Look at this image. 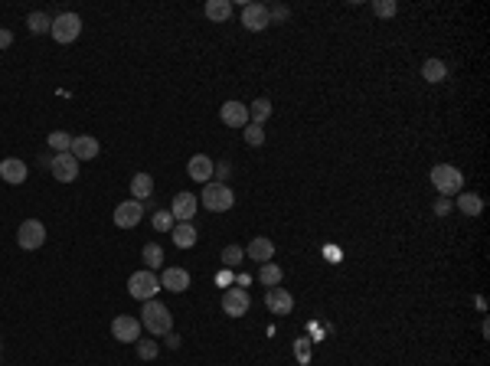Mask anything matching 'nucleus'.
I'll list each match as a JSON object with an SVG mask.
<instances>
[{"label": "nucleus", "mask_w": 490, "mask_h": 366, "mask_svg": "<svg viewBox=\"0 0 490 366\" xmlns=\"http://www.w3.org/2000/svg\"><path fill=\"white\" fill-rule=\"evenodd\" d=\"M174 216H170V210H157V213H154V229H157V232H170V229H174Z\"/></svg>", "instance_id": "nucleus-33"}, {"label": "nucleus", "mask_w": 490, "mask_h": 366, "mask_svg": "<svg viewBox=\"0 0 490 366\" xmlns=\"http://www.w3.org/2000/svg\"><path fill=\"white\" fill-rule=\"evenodd\" d=\"M154 193V180H151V174H134L131 177V200H147Z\"/></svg>", "instance_id": "nucleus-22"}, {"label": "nucleus", "mask_w": 490, "mask_h": 366, "mask_svg": "<svg viewBox=\"0 0 490 366\" xmlns=\"http://www.w3.org/2000/svg\"><path fill=\"white\" fill-rule=\"evenodd\" d=\"M396 10H399L396 0H373V13L376 17H396Z\"/></svg>", "instance_id": "nucleus-34"}, {"label": "nucleus", "mask_w": 490, "mask_h": 366, "mask_svg": "<svg viewBox=\"0 0 490 366\" xmlns=\"http://www.w3.org/2000/svg\"><path fill=\"white\" fill-rule=\"evenodd\" d=\"M26 26H30V33H37V37H43V33H50L52 30V17L43 10H33L30 17H26Z\"/></svg>", "instance_id": "nucleus-26"}, {"label": "nucleus", "mask_w": 490, "mask_h": 366, "mask_svg": "<svg viewBox=\"0 0 490 366\" xmlns=\"http://www.w3.org/2000/svg\"><path fill=\"white\" fill-rule=\"evenodd\" d=\"M0 347H3V340H0Z\"/></svg>", "instance_id": "nucleus-41"}, {"label": "nucleus", "mask_w": 490, "mask_h": 366, "mask_svg": "<svg viewBox=\"0 0 490 366\" xmlns=\"http://www.w3.org/2000/svg\"><path fill=\"white\" fill-rule=\"evenodd\" d=\"M10 43H13V33L7 30V26H0V50H7Z\"/></svg>", "instance_id": "nucleus-36"}, {"label": "nucleus", "mask_w": 490, "mask_h": 366, "mask_svg": "<svg viewBox=\"0 0 490 366\" xmlns=\"http://www.w3.org/2000/svg\"><path fill=\"white\" fill-rule=\"evenodd\" d=\"M141 258H144V265L154 272V268L163 265V249L157 245V242H147V245H144V252H141Z\"/></svg>", "instance_id": "nucleus-28"}, {"label": "nucleus", "mask_w": 490, "mask_h": 366, "mask_svg": "<svg viewBox=\"0 0 490 366\" xmlns=\"http://www.w3.org/2000/svg\"><path fill=\"white\" fill-rule=\"evenodd\" d=\"M213 170H216L213 157H206V154H193L187 164L190 180H196V183H213Z\"/></svg>", "instance_id": "nucleus-14"}, {"label": "nucleus", "mask_w": 490, "mask_h": 366, "mask_svg": "<svg viewBox=\"0 0 490 366\" xmlns=\"http://www.w3.org/2000/svg\"><path fill=\"white\" fill-rule=\"evenodd\" d=\"M265 307H268L272 314L285 317V314H291V307H294V298L288 294V288H268V294H265Z\"/></svg>", "instance_id": "nucleus-15"}, {"label": "nucleus", "mask_w": 490, "mask_h": 366, "mask_svg": "<svg viewBox=\"0 0 490 366\" xmlns=\"http://www.w3.org/2000/svg\"><path fill=\"white\" fill-rule=\"evenodd\" d=\"M213 174H219V177L226 180V177H229V164H219V167H216V170H213Z\"/></svg>", "instance_id": "nucleus-38"}, {"label": "nucleus", "mask_w": 490, "mask_h": 366, "mask_svg": "<svg viewBox=\"0 0 490 366\" xmlns=\"http://www.w3.org/2000/svg\"><path fill=\"white\" fill-rule=\"evenodd\" d=\"M458 210L465 216H480L484 213V200L478 193H458Z\"/></svg>", "instance_id": "nucleus-25"}, {"label": "nucleus", "mask_w": 490, "mask_h": 366, "mask_svg": "<svg viewBox=\"0 0 490 366\" xmlns=\"http://www.w3.org/2000/svg\"><path fill=\"white\" fill-rule=\"evenodd\" d=\"M52 39L56 43H63V46H69V43H76L79 33H82V20H79V13H59V17H52Z\"/></svg>", "instance_id": "nucleus-5"}, {"label": "nucleus", "mask_w": 490, "mask_h": 366, "mask_svg": "<svg viewBox=\"0 0 490 366\" xmlns=\"http://www.w3.org/2000/svg\"><path fill=\"white\" fill-rule=\"evenodd\" d=\"M50 167H52V177L59 180V183H72L79 177V161L72 154H56Z\"/></svg>", "instance_id": "nucleus-13"}, {"label": "nucleus", "mask_w": 490, "mask_h": 366, "mask_svg": "<svg viewBox=\"0 0 490 366\" xmlns=\"http://www.w3.org/2000/svg\"><path fill=\"white\" fill-rule=\"evenodd\" d=\"M134 347H138L141 360H157V354H161V343L157 340H138Z\"/></svg>", "instance_id": "nucleus-32"}, {"label": "nucleus", "mask_w": 490, "mask_h": 366, "mask_svg": "<svg viewBox=\"0 0 490 366\" xmlns=\"http://www.w3.org/2000/svg\"><path fill=\"white\" fill-rule=\"evenodd\" d=\"M242 138H245L249 148H262L265 144V128L262 125H245L242 128Z\"/></svg>", "instance_id": "nucleus-29"}, {"label": "nucleus", "mask_w": 490, "mask_h": 366, "mask_svg": "<svg viewBox=\"0 0 490 366\" xmlns=\"http://www.w3.org/2000/svg\"><path fill=\"white\" fill-rule=\"evenodd\" d=\"M245 255H249L252 262H258V265H265V262H272V255H275V242L265 239V236H255V239L249 242V249H245Z\"/></svg>", "instance_id": "nucleus-19"}, {"label": "nucleus", "mask_w": 490, "mask_h": 366, "mask_svg": "<svg viewBox=\"0 0 490 366\" xmlns=\"http://www.w3.org/2000/svg\"><path fill=\"white\" fill-rule=\"evenodd\" d=\"M298 356H301V360H307V343H298Z\"/></svg>", "instance_id": "nucleus-40"}, {"label": "nucleus", "mask_w": 490, "mask_h": 366, "mask_svg": "<svg viewBox=\"0 0 490 366\" xmlns=\"http://www.w3.org/2000/svg\"><path fill=\"white\" fill-rule=\"evenodd\" d=\"M127 291L138 301H151V298H157V291H161V281H157V275H154L151 268H144V272H134V275L127 278Z\"/></svg>", "instance_id": "nucleus-4"}, {"label": "nucleus", "mask_w": 490, "mask_h": 366, "mask_svg": "<svg viewBox=\"0 0 490 366\" xmlns=\"http://www.w3.org/2000/svg\"><path fill=\"white\" fill-rule=\"evenodd\" d=\"M431 187L438 190L441 196H454V193H461V187H465V174L451 164H435L431 167Z\"/></svg>", "instance_id": "nucleus-2"}, {"label": "nucleus", "mask_w": 490, "mask_h": 366, "mask_svg": "<svg viewBox=\"0 0 490 366\" xmlns=\"http://www.w3.org/2000/svg\"><path fill=\"white\" fill-rule=\"evenodd\" d=\"M46 242V226L39 223V219H26V223H20V229H17V245L23 249V252H33V249H39Z\"/></svg>", "instance_id": "nucleus-6"}, {"label": "nucleus", "mask_w": 490, "mask_h": 366, "mask_svg": "<svg viewBox=\"0 0 490 366\" xmlns=\"http://www.w3.org/2000/svg\"><path fill=\"white\" fill-rule=\"evenodd\" d=\"M200 203L210 213H226V210H232V203H236V193H232L226 183H206Z\"/></svg>", "instance_id": "nucleus-3"}, {"label": "nucleus", "mask_w": 490, "mask_h": 366, "mask_svg": "<svg viewBox=\"0 0 490 366\" xmlns=\"http://www.w3.org/2000/svg\"><path fill=\"white\" fill-rule=\"evenodd\" d=\"M219 258H223V265H226V268H236L242 258H245V249H239V245H226Z\"/></svg>", "instance_id": "nucleus-31"}, {"label": "nucleus", "mask_w": 490, "mask_h": 366, "mask_svg": "<svg viewBox=\"0 0 490 366\" xmlns=\"http://www.w3.org/2000/svg\"><path fill=\"white\" fill-rule=\"evenodd\" d=\"M161 288H167V291H187L190 288V272L187 268H176V265H170V268H163V275H161Z\"/></svg>", "instance_id": "nucleus-18"}, {"label": "nucleus", "mask_w": 490, "mask_h": 366, "mask_svg": "<svg viewBox=\"0 0 490 366\" xmlns=\"http://www.w3.org/2000/svg\"><path fill=\"white\" fill-rule=\"evenodd\" d=\"M141 327H147L154 337H167V334L174 330V314H170V307L161 304L157 298L144 301V307H141Z\"/></svg>", "instance_id": "nucleus-1"}, {"label": "nucleus", "mask_w": 490, "mask_h": 366, "mask_svg": "<svg viewBox=\"0 0 490 366\" xmlns=\"http://www.w3.org/2000/svg\"><path fill=\"white\" fill-rule=\"evenodd\" d=\"M196 206H200V196H193V193H176L174 203H170V216H174L176 223H193V216H196Z\"/></svg>", "instance_id": "nucleus-11"}, {"label": "nucleus", "mask_w": 490, "mask_h": 366, "mask_svg": "<svg viewBox=\"0 0 490 366\" xmlns=\"http://www.w3.org/2000/svg\"><path fill=\"white\" fill-rule=\"evenodd\" d=\"M422 79L431 82V85L445 82V79H448V65H445V59H425V63H422Z\"/></svg>", "instance_id": "nucleus-21"}, {"label": "nucleus", "mask_w": 490, "mask_h": 366, "mask_svg": "<svg viewBox=\"0 0 490 366\" xmlns=\"http://www.w3.org/2000/svg\"><path fill=\"white\" fill-rule=\"evenodd\" d=\"M144 219V203L138 200H125L114 206V226L118 229H134Z\"/></svg>", "instance_id": "nucleus-8"}, {"label": "nucleus", "mask_w": 490, "mask_h": 366, "mask_svg": "<svg viewBox=\"0 0 490 366\" xmlns=\"http://www.w3.org/2000/svg\"><path fill=\"white\" fill-rule=\"evenodd\" d=\"M69 154L76 157L79 164H82V161H95V157H99V138H92V134H79V138H72Z\"/></svg>", "instance_id": "nucleus-17"}, {"label": "nucleus", "mask_w": 490, "mask_h": 366, "mask_svg": "<svg viewBox=\"0 0 490 366\" xmlns=\"http://www.w3.org/2000/svg\"><path fill=\"white\" fill-rule=\"evenodd\" d=\"M268 17H278V20H285V17H288V7L275 3V7H268Z\"/></svg>", "instance_id": "nucleus-37"}, {"label": "nucleus", "mask_w": 490, "mask_h": 366, "mask_svg": "<svg viewBox=\"0 0 490 366\" xmlns=\"http://www.w3.org/2000/svg\"><path fill=\"white\" fill-rule=\"evenodd\" d=\"M167 347H174L176 350V347H180V337H176V334H167Z\"/></svg>", "instance_id": "nucleus-39"}, {"label": "nucleus", "mask_w": 490, "mask_h": 366, "mask_svg": "<svg viewBox=\"0 0 490 366\" xmlns=\"http://www.w3.org/2000/svg\"><path fill=\"white\" fill-rule=\"evenodd\" d=\"M50 148L56 154H69V148H72V134H65V131H52V134H50Z\"/></svg>", "instance_id": "nucleus-30"}, {"label": "nucleus", "mask_w": 490, "mask_h": 366, "mask_svg": "<svg viewBox=\"0 0 490 366\" xmlns=\"http://www.w3.org/2000/svg\"><path fill=\"white\" fill-rule=\"evenodd\" d=\"M258 281H262L265 288H278V285H281V268H278L275 262L258 265Z\"/></svg>", "instance_id": "nucleus-27"}, {"label": "nucleus", "mask_w": 490, "mask_h": 366, "mask_svg": "<svg viewBox=\"0 0 490 366\" xmlns=\"http://www.w3.org/2000/svg\"><path fill=\"white\" fill-rule=\"evenodd\" d=\"M249 291L245 288H229L226 294H223V311H226L229 317H242V314H249Z\"/></svg>", "instance_id": "nucleus-12"}, {"label": "nucleus", "mask_w": 490, "mask_h": 366, "mask_svg": "<svg viewBox=\"0 0 490 366\" xmlns=\"http://www.w3.org/2000/svg\"><path fill=\"white\" fill-rule=\"evenodd\" d=\"M272 118V101L268 99H255L249 105V125H265Z\"/></svg>", "instance_id": "nucleus-23"}, {"label": "nucleus", "mask_w": 490, "mask_h": 366, "mask_svg": "<svg viewBox=\"0 0 490 366\" xmlns=\"http://www.w3.org/2000/svg\"><path fill=\"white\" fill-rule=\"evenodd\" d=\"M203 10H206V17H210V20L223 23V20H229V17H232V3H229V0H206V7H203Z\"/></svg>", "instance_id": "nucleus-24"}, {"label": "nucleus", "mask_w": 490, "mask_h": 366, "mask_svg": "<svg viewBox=\"0 0 490 366\" xmlns=\"http://www.w3.org/2000/svg\"><path fill=\"white\" fill-rule=\"evenodd\" d=\"M170 236H174V245H176V249H193L200 232H196V226H193V223H174Z\"/></svg>", "instance_id": "nucleus-20"}, {"label": "nucleus", "mask_w": 490, "mask_h": 366, "mask_svg": "<svg viewBox=\"0 0 490 366\" xmlns=\"http://www.w3.org/2000/svg\"><path fill=\"white\" fill-rule=\"evenodd\" d=\"M219 118H223V125L242 131V128L249 125V105H245V101L229 99V101H223V108H219Z\"/></svg>", "instance_id": "nucleus-9"}, {"label": "nucleus", "mask_w": 490, "mask_h": 366, "mask_svg": "<svg viewBox=\"0 0 490 366\" xmlns=\"http://www.w3.org/2000/svg\"><path fill=\"white\" fill-rule=\"evenodd\" d=\"M0 180H3V183H13V187L26 183V161H20V157L0 161Z\"/></svg>", "instance_id": "nucleus-16"}, {"label": "nucleus", "mask_w": 490, "mask_h": 366, "mask_svg": "<svg viewBox=\"0 0 490 366\" xmlns=\"http://www.w3.org/2000/svg\"><path fill=\"white\" fill-rule=\"evenodd\" d=\"M242 26L252 30V33H262L272 26V17H268V7L265 3H245L242 7Z\"/></svg>", "instance_id": "nucleus-10"}, {"label": "nucleus", "mask_w": 490, "mask_h": 366, "mask_svg": "<svg viewBox=\"0 0 490 366\" xmlns=\"http://www.w3.org/2000/svg\"><path fill=\"white\" fill-rule=\"evenodd\" d=\"M112 337L118 343H138L141 340V321L131 314H118L112 321Z\"/></svg>", "instance_id": "nucleus-7"}, {"label": "nucleus", "mask_w": 490, "mask_h": 366, "mask_svg": "<svg viewBox=\"0 0 490 366\" xmlns=\"http://www.w3.org/2000/svg\"><path fill=\"white\" fill-rule=\"evenodd\" d=\"M451 210H454L451 200H448V196H438V203H435V213H438V216H448Z\"/></svg>", "instance_id": "nucleus-35"}]
</instances>
